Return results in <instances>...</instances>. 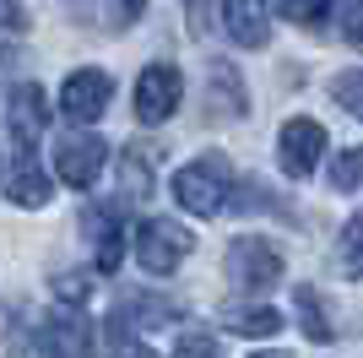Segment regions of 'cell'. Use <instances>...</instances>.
Masks as SVG:
<instances>
[{
  "label": "cell",
  "instance_id": "cell-19",
  "mask_svg": "<svg viewBox=\"0 0 363 358\" xmlns=\"http://www.w3.org/2000/svg\"><path fill=\"white\" fill-rule=\"evenodd\" d=\"M331 190H363V147H347L331 158Z\"/></svg>",
  "mask_w": 363,
  "mask_h": 358
},
{
  "label": "cell",
  "instance_id": "cell-6",
  "mask_svg": "<svg viewBox=\"0 0 363 358\" xmlns=\"http://www.w3.org/2000/svg\"><path fill=\"white\" fill-rule=\"evenodd\" d=\"M104 163H108V147H104L98 131H76L55 147V174H60L71 190H92V179L104 174Z\"/></svg>",
  "mask_w": 363,
  "mask_h": 358
},
{
  "label": "cell",
  "instance_id": "cell-9",
  "mask_svg": "<svg viewBox=\"0 0 363 358\" xmlns=\"http://www.w3.org/2000/svg\"><path fill=\"white\" fill-rule=\"evenodd\" d=\"M0 190L11 195L16 207H49V195H55V185H49L44 163H38V152H11V163H6V174H0Z\"/></svg>",
  "mask_w": 363,
  "mask_h": 358
},
{
  "label": "cell",
  "instance_id": "cell-14",
  "mask_svg": "<svg viewBox=\"0 0 363 358\" xmlns=\"http://www.w3.org/2000/svg\"><path fill=\"white\" fill-rule=\"evenodd\" d=\"M152 147H125L120 152V201H147L152 195Z\"/></svg>",
  "mask_w": 363,
  "mask_h": 358
},
{
  "label": "cell",
  "instance_id": "cell-7",
  "mask_svg": "<svg viewBox=\"0 0 363 358\" xmlns=\"http://www.w3.org/2000/svg\"><path fill=\"white\" fill-rule=\"evenodd\" d=\"M108 98H114V76L92 71V65L71 71V76H65V87H60V109H65L71 125H92V119L108 109Z\"/></svg>",
  "mask_w": 363,
  "mask_h": 358
},
{
  "label": "cell",
  "instance_id": "cell-2",
  "mask_svg": "<svg viewBox=\"0 0 363 358\" xmlns=\"http://www.w3.org/2000/svg\"><path fill=\"white\" fill-rule=\"evenodd\" d=\"M125 244L136 255V266H147L152 277H168V271H179L184 255L196 250V234L168 223V217H141L136 228H125Z\"/></svg>",
  "mask_w": 363,
  "mask_h": 358
},
{
  "label": "cell",
  "instance_id": "cell-18",
  "mask_svg": "<svg viewBox=\"0 0 363 358\" xmlns=\"http://www.w3.org/2000/svg\"><path fill=\"white\" fill-rule=\"evenodd\" d=\"M206 76H212V104H228V114H244L239 71H233V65H223V60H212V65H206Z\"/></svg>",
  "mask_w": 363,
  "mask_h": 358
},
{
  "label": "cell",
  "instance_id": "cell-26",
  "mask_svg": "<svg viewBox=\"0 0 363 358\" xmlns=\"http://www.w3.org/2000/svg\"><path fill=\"white\" fill-rule=\"evenodd\" d=\"M55 293H60L65 304H82V298H87V277H60V283H55Z\"/></svg>",
  "mask_w": 363,
  "mask_h": 358
},
{
  "label": "cell",
  "instance_id": "cell-23",
  "mask_svg": "<svg viewBox=\"0 0 363 358\" xmlns=\"http://www.w3.org/2000/svg\"><path fill=\"white\" fill-rule=\"evenodd\" d=\"M174 358H223V347H217L206 331H184L179 347H174Z\"/></svg>",
  "mask_w": 363,
  "mask_h": 358
},
{
  "label": "cell",
  "instance_id": "cell-21",
  "mask_svg": "<svg viewBox=\"0 0 363 358\" xmlns=\"http://www.w3.org/2000/svg\"><path fill=\"white\" fill-rule=\"evenodd\" d=\"M331 92H336V104L347 109L352 119H363V71H342Z\"/></svg>",
  "mask_w": 363,
  "mask_h": 358
},
{
  "label": "cell",
  "instance_id": "cell-13",
  "mask_svg": "<svg viewBox=\"0 0 363 358\" xmlns=\"http://www.w3.org/2000/svg\"><path fill=\"white\" fill-rule=\"evenodd\" d=\"M108 320H120V326H130V331L136 326H168V320H179V304H174V298H157V293H125Z\"/></svg>",
  "mask_w": 363,
  "mask_h": 358
},
{
  "label": "cell",
  "instance_id": "cell-27",
  "mask_svg": "<svg viewBox=\"0 0 363 358\" xmlns=\"http://www.w3.org/2000/svg\"><path fill=\"white\" fill-rule=\"evenodd\" d=\"M22 22H28V16H22V6H16V0H0V33H6V28H22Z\"/></svg>",
  "mask_w": 363,
  "mask_h": 358
},
{
  "label": "cell",
  "instance_id": "cell-25",
  "mask_svg": "<svg viewBox=\"0 0 363 358\" xmlns=\"http://www.w3.org/2000/svg\"><path fill=\"white\" fill-rule=\"evenodd\" d=\"M342 33H347L352 49H363V0H347V11H342Z\"/></svg>",
  "mask_w": 363,
  "mask_h": 358
},
{
  "label": "cell",
  "instance_id": "cell-10",
  "mask_svg": "<svg viewBox=\"0 0 363 358\" xmlns=\"http://www.w3.org/2000/svg\"><path fill=\"white\" fill-rule=\"evenodd\" d=\"M82 228H87V239L98 244V271H120L125 261V217L120 207H87L82 212Z\"/></svg>",
  "mask_w": 363,
  "mask_h": 358
},
{
  "label": "cell",
  "instance_id": "cell-29",
  "mask_svg": "<svg viewBox=\"0 0 363 358\" xmlns=\"http://www.w3.org/2000/svg\"><path fill=\"white\" fill-rule=\"evenodd\" d=\"M255 358H293V353H282V347H266V353H255Z\"/></svg>",
  "mask_w": 363,
  "mask_h": 358
},
{
  "label": "cell",
  "instance_id": "cell-3",
  "mask_svg": "<svg viewBox=\"0 0 363 358\" xmlns=\"http://www.w3.org/2000/svg\"><path fill=\"white\" fill-rule=\"evenodd\" d=\"M228 283L239 293H272L282 283V250L266 244L260 234H239L228 244Z\"/></svg>",
  "mask_w": 363,
  "mask_h": 358
},
{
  "label": "cell",
  "instance_id": "cell-4",
  "mask_svg": "<svg viewBox=\"0 0 363 358\" xmlns=\"http://www.w3.org/2000/svg\"><path fill=\"white\" fill-rule=\"evenodd\" d=\"M320 158H325V125H320V119H309V114L288 119V125H282V136H277V163H282V174L309 179Z\"/></svg>",
  "mask_w": 363,
  "mask_h": 358
},
{
  "label": "cell",
  "instance_id": "cell-15",
  "mask_svg": "<svg viewBox=\"0 0 363 358\" xmlns=\"http://www.w3.org/2000/svg\"><path fill=\"white\" fill-rule=\"evenodd\" d=\"M223 331H233V337H277L282 315L272 304H239V310H223Z\"/></svg>",
  "mask_w": 363,
  "mask_h": 358
},
{
  "label": "cell",
  "instance_id": "cell-22",
  "mask_svg": "<svg viewBox=\"0 0 363 358\" xmlns=\"http://www.w3.org/2000/svg\"><path fill=\"white\" fill-rule=\"evenodd\" d=\"M108 358H152V347H141L136 337H130V326L108 320Z\"/></svg>",
  "mask_w": 363,
  "mask_h": 358
},
{
  "label": "cell",
  "instance_id": "cell-16",
  "mask_svg": "<svg viewBox=\"0 0 363 358\" xmlns=\"http://www.w3.org/2000/svg\"><path fill=\"white\" fill-rule=\"evenodd\" d=\"M293 304H298V326H303V337H309V342H331V337H336L331 315H325V298H320L315 288H298V293H293Z\"/></svg>",
  "mask_w": 363,
  "mask_h": 358
},
{
  "label": "cell",
  "instance_id": "cell-11",
  "mask_svg": "<svg viewBox=\"0 0 363 358\" xmlns=\"http://www.w3.org/2000/svg\"><path fill=\"white\" fill-rule=\"evenodd\" d=\"M223 28L239 49H266L272 11H266V0H223Z\"/></svg>",
  "mask_w": 363,
  "mask_h": 358
},
{
  "label": "cell",
  "instance_id": "cell-17",
  "mask_svg": "<svg viewBox=\"0 0 363 358\" xmlns=\"http://www.w3.org/2000/svg\"><path fill=\"white\" fill-rule=\"evenodd\" d=\"M336 271L342 277H363V212H352L336 239Z\"/></svg>",
  "mask_w": 363,
  "mask_h": 358
},
{
  "label": "cell",
  "instance_id": "cell-24",
  "mask_svg": "<svg viewBox=\"0 0 363 358\" xmlns=\"http://www.w3.org/2000/svg\"><path fill=\"white\" fill-rule=\"evenodd\" d=\"M184 28L196 38H206L212 33V0H184Z\"/></svg>",
  "mask_w": 363,
  "mask_h": 358
},
{
  "label": "cell",
  "instance_id": "cell-8",
  "mask_svg": "<svg viewBox=\"0 0 363 358\" xmlns=\"http://www.w3.org/2000/svg\"><path fill=\"white\" fill-rule=\"evenodd\" d=\"M179 87L184 82H179L174 65H163V60L147 65V71L136 76V119L141 125H163V119L179 109Z\"/></svg>",
  "mask_w": 363,
  "mask_h": 358
},
{
  "label": "cell",
  "instance_id": "cell-12",
  "mask_svg": "<svg viewBox=\"0 0 363 358\" xmlns=\"http://www.w3.org/2000/svg\"><path fill=\"white\" fill-rule=\"evenodd\" d=\"M65 6L82 28H98V33H125L147 11V0H65Z\"/></svg>",
  "mask_w": 363,
  "mask_h": 358
},
{
  "label": "cell",
  "instance_id": "cell-5",
  "mask_svg": "<svg viewBox=\"0 0 363 358\" xmlns=\"http://www.w3.org/2000/svg\"><path fill=\"white\" fill-rule=\"evenodd\" d=\"M6 131H11V147L38 152V141H44V131H49V98H44V87L16 82L11 98H6Z\"/></svg>",
  "mask_w": 363,
  "mask_h": 358
},
{
  "label": "cell",
  "instance_id": "cell-1",
  "mask_svg": "<svg viewBox=\"0 0 363 358\" xmlns=\"http://www.w3.org/2000/svg\"><path fill=\"white\" fill-rule=\"evenodd\" d=\"M228 185H233V168H228L223 152H201L174 174V201H179L190 217H217L228 207Z\"/></svg>",
  "mask_w": 363,
  "mask_h": 358
},
{
  "label": "cell",
  "instance_id": "cell-28",
  "mask_svg": "<svg viewBox=\"0 0 363 358\" xmlns=\"http://www.w3.org/2000/svg\"><path fill=\"white\" fill-rule=\"evenodd\" d=\"M11 65H16V49H0V76L11 71Z\"/></svg>",
  "mask_w": 363,
  "mask_h": 358
},
{
  "label": "cell",
  "instance_id": "cell-20",
  "mask_svg": "<svg viewBox=\"0 0 363 358\" xmlns=\"http://www.w3.org/2000/svg\"><path fill=\"white\" fill-rule=\"evenodd\" d=\"M277 11L288 16L293 28H320L331 16V0H277Z\"/></svg>",
  "mask_w": 363,
  "mask_h": 358
}]
</instances>
